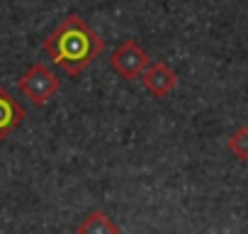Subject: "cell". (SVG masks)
Returning a JSON list of instances; mask_svg holds the SVG:
<instances>
[{
	"label": "cell",
	"instance_id": "1",
	"mask_svg": "<svg viewBox=\"0 0 248 234\" xmlns=\"http://www.w3.org/2000/svg\"><path fill=\"white\" fill-rule=\"evenodd\" d=\"M42 49L66 76H80L105 51V39L78 13H71L44 39Z\"/></svg>",
	"mask_w": 248,
	"mask_h": 234
},
{
	"label": "cell",
	"instance_id": "2",
	"mask_svg": "<svg viewBox=\"0 0 248 234\" xmlns=\"http://www.w3.org/2000/svg\"><path fill=\"white\" fill-rule=\"evenodd\" d=\"M17 88H20V93H22L27 100H32V105L42 107V105H46V102L59 93L61 81L56 78V73H54L46 64L37 61V64H32V66L20 76Z\"/></svg>",
	"mask_w": 248,
	"mask_h": 234
},
{
	"label": "cell",
	"instance_id": "3",
	"mask_svg": "<svg viewBox=\"0 0 248 234\" xmlns=\"http://www.w3.org/2000/svg\"><path fill=\"white\" fill-rule=\"evenodd\" d=\"M151 64L149 54L141 49L139 42L134 39H124L109 56V66L114 73H119L124 81H137L141 78V73L146 71V66Z\"/></svg>",
	"mask_w": 248,
	"mask_h": 234
},
{
	"label": "cell",
	"instance_id": "4",
	"mask_svg": "<svg viewBox=\"0 0 248 234\" xmlns=\"http://www.w3.org/2000/svg\"><path fill=\"white\" fill-rule=\"evenodd\" d=\"M141 83H144V88L154 95V98H166V95H170L173 90H175V85H178V73L168 66V64H163V61H154V64H149L146 66V71L141 73Z\"/></svg>",
	"mask_w": 248,
	"mask_h": 234
},
{
	"label": "cell",
	"instance_id": "5",
	"mask_svg": "<svg viewBox=\"0 0 248 234\" xmlns=\"http://www.w3.org/2000/svg\"><path fill=\"white\" fill-rule=\"evenodd\" d=\"M25 117H27L25 107L0 85V142H3L8 134H13L22 125Z\"/></svg>",
	"mask_w": 248,
	"mask_h": 234
},
{
	"label": "cell",
	"instance_id": "6",
	"mask_svg": "<svg viewBox=\"0 0 248 234\" xmlns=\"http://www.w3.org/2000/svg\"><path fill=\"white\" fill-rule=\"evenodd\" d=\"M76 234H119V224L105 210H93L80 219Z\"/></svg>",
	"mask_w": 248,
	"mask_h": 234
},
{
	"label": "cell",
	"instance_id": "7",
	"mask_svg": "<svg viewBox=\"0 0 248 234\" xmlns=\"http://www.w3.org/2000/svg\"><path fill=\"white\" fill-rule=\"evenodd\" d=\"M226 149L241 159V161H248V125H241L229 139H226Z\"/></svg>",
	"mask_w": 248,
	"mask_h": 234
}]
</instances>
